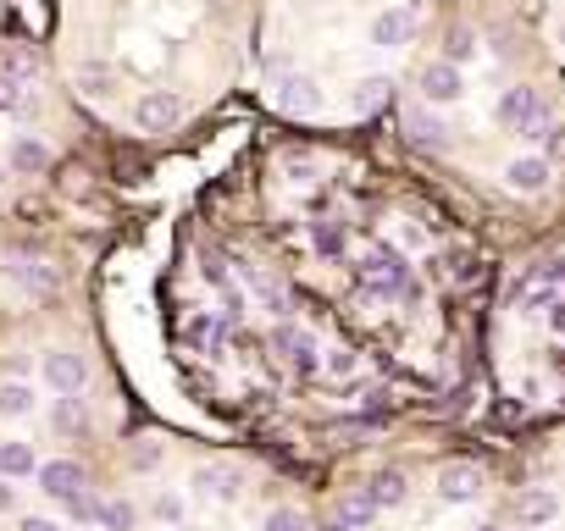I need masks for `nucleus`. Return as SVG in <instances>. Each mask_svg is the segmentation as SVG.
<instances>
[{"label": "nucleus", "mask_w": 565, "mask_h": 531, "mask_svg": "<svg viewBox=\"0 0 565 531\" xmlns=\"http://www.w3.org/2000/svg\"><path fill=\"white\" fill-rule=\"evenodd\" d=\"M355 366H361V360H355L349 349H333V354L322 360V371H327V377H338V382H344V377H355Z\"/></svg>", "instance_id": "nucleus-31"}, {"label": "nucleus", "mask_w": 565, "mask_h": 531, "mask_svg": "<svg viewBox=\"0 0 565 531\" xmlns=\"http://www.w3.org/2000/svg\"><path fill=\"white\" fill-rule=\"evenodd\" d=\"M106 83H111V72L100 67V61H84V67H78V89H84V95H106Z\"/></svg>", "instance_id": "nucleus-30"}, {"label": "nucleus", "mask_w": 565, "mask_h": 531, "mask_svg": "<svg viewBox=\"0 0 565 531\" xmlns=\"http://www.w3.org/2000/svg\"><path fill=\"white\" fill-rule=\"evenodd\" d=\"M17 531H61V526H56V520H45V515H23V526H17Z\"/></svg>", "instance_id": "nucleus-39"}, {"label": "nucleus", "mask_w": 565, "mask_h": 531, "mask_svg": "<svg viewBox=\"0 0 565 531\" xmlns=\"http://www.w3.org/2000/svg\"><path fill=\"white\" fill-rule=\"evenodd\" d=\"M34 476H39V487H45L50 498H73L78 487H84V471H78L73 460H45Z\"/></svg>", "instance_id": "nucleus-13"}, {"label": "nucleus", "mask_w": 565, "mask_h": 531, "mask_svg": "<svg viewBox=\"0 0 565 531\" xmlns=\"http://www.w3.org/2000/svg\"><path fill=\"white\" fill-rule=\"evenodd\" d=\"M482 531H493V526H482Z\"/></svg>", "instance_id": "nucleus-43"}, {"label": "nucleus", "mask_w": 565, "mask_h": 531, "mask_svg": "<svg viewBox=\"0 0 565 531\" xmlns=\"http://www.w3.org/2000/svg\"><path fill=\"white\" fill-rule=\"evenodd\" d=\"M388 89H394V78H383V72H372V78L355 83V95H349V111L355 117H372V111L388 106Z\"/></svg>", "instance_id": "nucleus-14"}, {"label": "nucleus", "mask_w": 565, "mask_h": 531, "mask_svg": "<svg viewBox=\"0 0 565 531\" xmlns=\"http://www.w3.org/2000/svg\"><path fill=\"white\" fill-rule=\"evenodd\" d=\"M12 277L23 288H34V294H56V272L50 266H34V260H12Z\"/></svg>", "instance_id": "nucleus-22"}, {"label": "nucleus", "mask_w": 565, "mask_h": 531, "mask_svg": "<svg viewBox=\"0 0 565 531\" xmlns=\"http://www.w3.org/2000/svg\"><path fill=\"white\" fill-rule=\"evenodd\" d=\"M361 283H366V294H377V299H405V305H416V272H410V260L399 255L394 244H366V255H361Z\"/></svg>", "instance_id": "nucleus-1"}, {"label": "nucleus", "mask_w": 565, "mask_h": 531, "mask_svg": "<svg viewBox=\"0 0 565 531\" xmlns=\"http://www.w3.org/2000/svg\"><path fill=\"white\" fill-rule=\"evenodd\" d=\"M34 50H23V45H12V50H0V78H12V83H28L34 78Z\"/></svg>", "instance_id": "nucleus-21"}, {"label": "nucleus", "mask_w": 565, "mask_h": 531, "mask_svg": "<svg viewBox=\"0 0 565 531\" xmlns=\"http://www.w3.org/2000/svg\"><path fill=\"white\" fill-rule=\"evenodd\" d=\"M410 34H416V12L410 6H388V12L372 17V45H383V50L410 45Z\"/></svg>", "instance_id": "nucleus-7"}, {"label": "nucleus", "mask_w": 565, "mask_h": 531, "mask_svg": "<svg viewBox=\"0 0 565 531\" xmlns=\"http://www.w3.org/2000/svg\"><path fill=\"white\" fill-rule=\"evenodd\" d=\"M61 504H67V515H73L78 526H95V515H100V498H89L84 487H78L73 498H61Z\"/></svg>", "instance_id": "nucleus-27"}, {"label": "nucleus", "mask_w": 565, "mask_h": 531, "mask_svg": "<svg viewBox=\"0 0 565 531\" xmlns=\"http://www.w3.org/2000/svg\"><path fill=\"white\" fill-rule=\"evenodd\" d=\"M0 471H6V476H34L39 460H34V449H28V443L6 437V443H0Z\"/></svg>", "instance_id": "nucleus-18"}, {"label": "nucleus", "mask_w": 565, "mask_h": 531, "mask_svg": "<svg viewBox=\"0 0 565 531\" xmlns=\"http://www.w3.org/2000/svg\"><path fill=\"white\" fill-rule=\"evenodd\" d=\"M17 504V493H12V487H6V482H0V515H6V509H12Z\"/></svg>", "instance_id": "nucleus-41"}, {"label": "nucleus", "mask_w": 565, "mask_h": 531, "mask_svg": "<svg viewBox=\"0 0 565 531\" xmlns=\"http://www.w3.org/2000/svg\"><path fill=\"white\" fill-rule=\"evenodd\" d=\"M189 343H194V349H205V354H217V349H222V321L194 316V321H189Z\"/></svg>", "instance_id": "nucleus-24"}, {"label": "nucleus", "mask_w": 565, "mask_h": 531, "mask_svg": "<svg viewBox=\"0 0 565 531\" xmlns=\"http://www.w3.org/2000/svg\"><path fill=\"white\" fill-rule=\"evenodd\" d=\"M333 520H344V526H355V531H372V520H377V509L372 504H366V498L361 493H355V498H344V504H338V515Z\"/></svg>", "instance_id": "nucleus-25"}, {"label": "nucleus", "mask_w": 565, "mask_h": 531, "mask_svg": "<svg viewBox=\"0 0 565 531\" xmlns=\"http://www.w3.org/2000/svg\"><path fill=\"white\" fill-rule=\"evenodd\" d=\"M283 172H289L294 183H311V177H316V161H311V155H300V150H289V155H283Z\"/></svg>", "instance_id": "nucleus-33"}, {"label": "nucleus", "mask_w": 565, "mask_h": 531, "mask_svg": "<svg viewBox=\"0 0 565 531\" xmlns=\"http://www.w3.org/2000/svg\"><path fill=\"white\" fill-rule=\"evenodd\" d=\"M421 100H427V106H455L460 100V67L455 61H427V67H421Z\"/></svg>", "instance_id": "nucleus-6"}, {"label": "nucleus", "mask_w": 565, "mask_h": 531, "mask_svg": "<svg viewBox=\"0 0 565 531\" xmlns=\"http://www.w3.org/2000/svg\"><path fill=\"white\" fill-rule=\"evenodd\" d=\"M261 531H305V515H300V509H272Z\"/></svg>", "instance_id": "nucleus-34"}, {"label": "nucleus", "mask_w": 565, "mask_h": 531, "mask_svg": "<svg viewBox=\"0 0 565 531\" xmlns=\"http://www.w3.org/2000/svg\"><path fill=\"white\" fill-rule=\"evenodd\" d=\"M361 498H366L372 509H394V504H405V476H399V471H377L372 482L361 487Z\"/></svg>", "instance_id": "nucleus-17"}, {"label": "nucleus", "mask_w": 565, "mask_h": 531, "mask_svg": "<svg viewBox=\"0 0 565 531\" xmlns=\"http://www.w3.org/2000/svg\"><path fill=\"white\" fill-rule=\"evenodd\" d=\"M0 111H28V95H23V83L0 78Z\"/></svg>", "instance_id": "nucleus-36"}, {"label": "nucleus", "mask_w": 565, "mask_h": 531, "mask_svg": "<svg viewBox=\"0 0 565 531\" xmlns=\"http://www.w3.org/2000/svg\"><path fill=\"white\" fill-rule=\"evenodd\" d=\"M322 531H355V526H344V520H333V526H322Z\"/></svg>", "instance_id": "nucleus-42"}, {"label": "nucleus", "mask_w": 565, "mask_h": 531, "mask_svg": "<svg viewBox=\"0 0 565 531\" xmlns=\"http://www.w3.org/2000/svg\"><path fill=\"white\" fill-rule=\"evenodd\" d=\"M133 504H122V498H111V504H100V515H95V526L100 531H133Z\"/></svg>", "instance_id": "nucleus-23"}, {"label": "nucleus", "mask_w": 565, "mask_h": 531, "mask_svg": "<svg viewBox=\"0 0 565 531\" xmlns=\"http://www.w3.org/2000/svg\"><path fill=\"white\" fill-rule=\"evenodd\" d=\"M477 493H482L477 465H444V471H438V498H444V504H471Z\"/></svg>", "instance_id": "nucleus-10"}, {"label": "nucleus", "mask_w": 565, "mask_h": 531, "mask_svg": "<svg viewBox=\"0 0 565 531\" xmlns=\"http://www.w3.org/2000/svg\"><path fill=\"white\" fill-rule=\"evenodd\" d=\"M272 349L283 354L300 377H316V371H322V349H316V338H311V332H300V327H289V321H277Z\"/></svg>", "instance_id": "nucleus-3"}, {"label": "nucleus", "mask_w": 565, "mask_h": 531, "mask_svg": "<svg viewBox=\"0 0 565 531\" xmlns=\"http://www.w3.org/2000/svg\"><path fill=\"white\" fill-rule=\"evenodd\" d=\"M549 327H554V332H565V299H560V305L549 310Z\"/></svg>", "instance_id": "nucleus-40"}, {"label": "nucleus", "mask_w": 565, "mask_h": 531, "mask_svg": "<svg viewBox=\"0 0 565 531\" xmlns=\"http://www.w3.org/2000/svg\"><path fill=\"white\" fill-rule=\"evenodd\" d=\"M200 272H205V283L217 288V294H222V288H233V277H228V260H222V255H205V266H200Z\"/></svg>", "instance_id": "nucleus-35"}, {"label": "nucleus", "mask_w": 565, "mask_h": 531, "mask_svg": "<svg viewBox=\"0 0 565 531\" xmlns=\"http://www.w3.org/2000/svg\"><path fill=\"white\" fill-rule=\"evenodd\" d=\"M244 277H250V288H255V299H261V305H266V310H272V316H277V321L289 316V294H283V288H277V283H272V277H261V272H255V266H244Z\"/></svg>", "instance_id": "nucleus-19"}, {"label": "nucleus", "mask_w": 565, "mask_h": 531, "mask_svg": "<svg viewBox=\"0 0 565 531\" xmlns=\"http://www.w3.org/2000/svg\"><path fill=\"white\" fill-rule=\"evenodd\" d=\"M471 56H477V34H471V28H449V39H444V61L466 67Z\"/></svg>", "instance_id": "nucleus-26"}, {"label": "nucleus", "mask_w": 565, "mask_h": 531, "mask_svg": "<svg viewBox=\"0 0 565 531\" xmlns=\"http://www.w3.org/2000/svg\"><path fill=\"white\" fill-rule=\"evenodd\" d=\"M505 189L543 194V189H549V155H516V161L505 166Z\"/></svg>", "instance_id": "nucleus-8"}, {"label": "nucleus", "mask_w": 565, "mask_h": 531, "mask_svg": "<svg viewBox=\"0 0 565 531\" xmlns=\"http://www.w3.org/2000/svg\"><path fill=\"white\" fill-rule=\"evenodd\" d=\"M444 117H438V106H427V100H410L405 106V139L421 144V150H444Z\"/></svg>", "instance_id": "nucleus-5"}, {"label": "nucleus", "mask_w": 565, "mask_h": 531, "mask_svg": "<svg viewBox=\"0 0 565 531\" xmlns=\"http://www.w3.org/2000/svg\"><path fill=\"white\" fill-rule=\"evenodd\" d=\"M156 460H161L156 443H139V449H133V465H139V471H156Z\"/></svg>", "instance_id": "nucleus-38"}, {"label": "nucleus", "mask_w": 565, "mask_h": 531, "mask_svg": "<svg viewBox=\"0 0 565 531\" xmlns=\"http://www.w3.org/2000/svg\"><path fill=\"white\" fill-rule=\"evenodd\" d=\"M272 106L289 111V117H316V111H322V89H316L311 72L277 61V67H272Z\"/></svg>", "instance_id": "nucleus-2"}, {"label": "nucleus", "mask_w": 565, "mask_h": 531, "mask_svg": "<svg viewBox=\"0 0 565 531\" xmlns=\"http://www.w3.org/2000/svg\"><path fill=\"white\" fill-rule=\"evenodd\" d=\"M527 283H549V288H565V260H543V266H532Z\"/></svg>", "instance_id": "nucleus-32"}, {"label": "nucleus", "mask_w": 565, "mask_h": 531, "mask_svg": "<svg viewBox=\"0 0 565 531\" xmlns=\"http://www.w3.org/2000/svg\"><path fill=\"white\" fill-rule=\"evenodd\" d=\"M532 111H538V95H532L527 83H516V89H505L499 95V106H493V117H499V128H510V133H521L532 122Z\"/></svg>", "instance_id": "nucleus-12"}, {"label": "nucleus", "mask_w": 565, "mask_h": 531, "mask_svg": "<svg viewBox=\"0 0 565 531\" xmlns=\"http://www.w3.org/2000/svg\"><path fill=\"white\" fill-rule=\"evenodd\" d=\"M178 117H183V100L172 95V89H150L139 106H133V122L145 133H167V128H178Z\"/></svg>", "instance_id": "nucleus-4"}, {"label": "nucleus", "mask_w": 565, "mask_h": 531, "mask_svg": "<svg viewBox=\"0 0 565 531\" xmlns=\"http://www.w3.org/2000/svg\"><path fill=\"white\" fill-rule=\"evenodd\" d=\"M6 166H12V172H45L50 144L34 139V133H23V139H12V150H6Z\"/></svg>", "instance_id": "nucleus-15"}, {"label": "nucleus", "mask_w": 565, "mask_h": 531, "mask_svg": "<svg viewBox=\"0 0 565 531\" xmlns=\"http://www.w3.org/2000/svg\"><path fill=\"white\" fill-rule=\"evenodd\" d=\"M560 299H565L560 288H549V283H532V294L521 299V305H527V316H543V310H554Z\"/></svg>", "instance_id": "nucleus-28"}, {"label": "nucleus", "mask_w": 565, "mask_h": 531, "mask_svg": "<svg viewBox=\"0 0 565 531\" xmlns=\"http://www.w3.org/2000/svg\"><path fill=\"white\" fill-rule=\"evenodd\" d=\"M554 515H560V493H554V487H527V493L516 498V520H521L527 531L549 526Z\"/></svg>", "instance_id": "nucleus-11"}, {"label": "nucleus", "mask_w": 565, "mask_h": 531, "mask_svg": "<svg viewBox=\"0 0 565 531\" xmlns=\"http://www.w3.org/2000/svg\"><path fill=\"white\" fill-rule=\"evenodd\" d=\"M311 238H316V249H322L327 260H338V255H344V233H338L333 222H316V227H311Z\"/></svg>", "instance_id": "nucleus-29"}, {"label": "nucleus", "mask_w": 565, "mask_h": 531, "mask_svg": "<svg viewBox=\"0 0 565 531\" xmlns=\"http://www.w3.org/2000/svg\"><path fill=\"white\" fill-rule=\"evenodd\" d=\"M194 487H200L205 498H217V504H233V498H239V471H228V465H205V471H194Z\"/></svg>", "instance_id": "nucleus-16"}, {"label": "nucleus", "mask_w": 565, "mask_h": 531, "mask_svg": "<svg viewBox=\"0 0 565 531\" xmlns=\"http://www.w3.org/2000/svg\"><path fill=\"white\" fill-rule=\"evenodd\" d=\"M0 415H6V421L34 415V388H28V382H6V388H0Z\"/></svg>", "instance_id": "nucleus-20"}, {"label": "nucleus", "mask_w": 565, "mask_h": 531, "mask_svg": "<svg viewBox=\"0 0 565 531\" xmlns=\"http://www.w3.org/2000/svg\"><path fill=\"white\" fill-rule=\"evenodd\" d=\"M45 382H50L56 393H78V388L89 382V366L78 360V354H67V349H50V354H45Z\"/></svg>", "instance_id": "nucleus-9"}, {"label": "nucleus", "mask_w": 565, "mask_h": 531, "mask_svg": "<svg viewBox=\"0 0 565 531\" xmlns=\"http://www.w3.org/2000/svg\"><path fill=\"white\" fill-rule=\"evenodd\" d=\"M156 515H161V520H167V526H178V520H183V498H172V493H161V498H156Z\"/></svg>", "instance_id": "nucleus-37"}]
</instances>
